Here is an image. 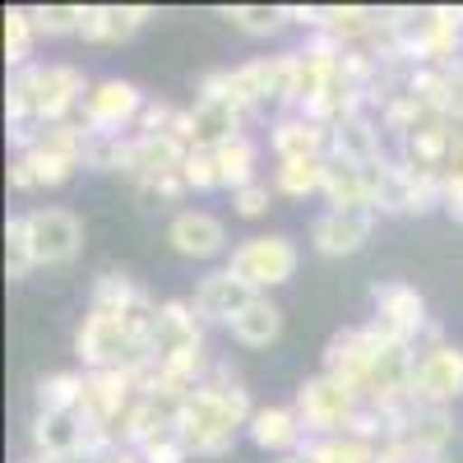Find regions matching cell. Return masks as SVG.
I'll return each mask as SVG.
<instances>
[{
    "label": "cell",
    "instance_id": "obj_1",
    "mask_svg": "<svg viewBox=\"0 0 463 463\" xmlns=\"http://www.w3.org/2000/svg\"><path fill=\"white\" fill-rule=\"evenodd\" d=\"M89 89H93V80L70 61H33L24 70H10L5 116H10L14 153H28L43 139L47 126L74 121V111H84Z\"/></svg>",
    "mask_w": 463,
    "mask_h": 463
},
{
    "label": "cell",
    "instance_id": "obj_2",
    "mask_svg": "<svg viewBox=\"0 0 463 463\" xmlns=\"http://www.w3.org/2000/svg\"><path fill=\"white\" fill-rule=\"evenodd\" d=\"M250 417H255V403H250L246 380L227 362H213L204 384L176 408V431L190 445V454L218 458L237 445V436L250 427Z\"/></svg>",
    "mask_w": 463,
    "mask_h": 463
},
{
    "label": "cell",
    "instance_id": "obj_3",
    "mask_svg": "<svg viewBox=\"0 0 463 463\" xmlns=\"http://www.w3.org/2000/svg\"><path fill=\"white\" fill-rule=\"evenodd\" d=\"M153 316H107L89 311L74 329V353L84 371H139L153 362Z\"/></svg>",
    "mask_w": 463,
    "mask_h": 463
},
{
    "label": "cell",
    "instance_id": "obj_4",
    "mask_svg": "<svg viewBox=\"0 0 463 463\" xmlns=\"http://www.w3.org/2000/svg\"><path fill=\"white\" fill-rule=\"evenodd\" d=\"M297 417H301V427H306V440H325V436H343V431H353V421L362 417L366 399L357 390H347L343 380L334 375H306L297 384V399H292Z\"/></svg>",
    "mask_w": 463,
    "mask_h": 463
},
{
    "label": "cell",
    "instance_id": "obj_5",
    "mask_svg": "<svg viewBox=\"0 0 463 463\" xmlns=\"http://www.w3.org/2000/svg\"><path fill=\"white\" fill-rule=\"evenodd\" d=\"M297 264H301L297 241L283 237V232H269V237H246V241L232 246V255H227V269H232V274H237L250 292H260V297H269L274 288L292 283V279H297Z\"/></svg>",
    "mask_w": 463,
    "mask_h": 463
},
{
    "label": "cell",
    "instance_id": "obj_6",
    "mask_svg": "<svg viewBox=\"0 0 463 463\" xmlns=\"http://www.w3.org/2000/svg\"><path fill=\"white\" fill-rule=\"evenodd\" d=\"M371 301H375V316H371V329L380 338H390V343H408L417 347L421 334H427L431 316H427V297H421L412 283H375L371 288Z\"/></svg>",
    "mask_w": 463,
    "mask_h": 463
},
{
    "label": "cell",
    "instance_id": "obj_7",
    "mask_svg": "<svg viewBox=\"0 0 463 463\" xmlns=\"http://www.w3.org/2000/svg\"><path fill=\"white\" fill-rule=\"evenodd\" d=\"M384 343H390V338H380L371 325H347V329H338V334L325 343V375L343 380L347 390H357V394L366 399Z\"/></svg>",
    "mask_w": 463,
    "mask_h": 463
},
{
    "label": "cell",
    "instance_id": "obj_8",
    "mask_svg": "<svg viewBox=\"0 0 463 463\" xmlns=\"http://www.w3.org/2000/svg\"><path fill=\"white\" fill-rule=\"evenodd\" d=\"M463 399V347L436 343L421 347L412 366V403L421 408H454Z\"/></svg>",
    "mask_w": 463,
    "mask_h": 463
},
{
    "label": "cell",
    "instance_id": "obj_9",
    "mask_svg": "<svg viewBox=\"0 0 463 463\" xmlns=\"http://www.w3.org/2000/svg\"><path fill=\"white\" fill-rule=\"evenodd\" d=\"M144 89L130 84V80H116V74H107V80H93L89 98H84V111L80 121L93 130V135H126L139 126V111H144Z\"/></svg>",
    "mask_w": 463,
    "mask_h": 463
},
{
    "label": "cell",
    "instance_id": "obj_10",
    "mask_svg": "<svg viewBox=\"0 0 463 463\" xmlns=\"http://www.w3.org/2000/svg\"><path fill=\"white\" fill-rule=\"evenodd\" d=\"M28 241H33V260L37 269L43 264H70L74 255L84 250V222L80 213H70L61 204H43V209H28Z\"/></svg>",
    "mask_w": 463,
    "mask_h": 463
},
{
    "label": "cell",
    "instance_id": "obj_11",
    "mask_svg": "<svg viewBox=\"0 0 463 463\" xmlns=\"http://www.w3.org/2000/svg\"><path fill=\"white\" fill-rule=\"evenodd\" d=\"M375 213H353V209H325L311 222V250L325 260H343V255H357L371 232H375Z\"/></svg>",
    "mask_w": 463,
    "mask_h": 463
},
{
    "label": "cell",
    "instance_id": "obj_12",
    "mask_svg": "<svg viewBox=\"0 0 463 463\" xmlns=\"http://www.w3.org/2000/svg\"><path fill=\"white\" fill-rule=\"evenodd\" d=\"M190 121H195V148H218L227 139L246 135V121H250V107L237 98V93H195L190 102Z\"/></svg>",
    "mask_w": 463,
    "mask_h": 463
},
{
    "label": "cell",
    "instance_id": "obj_13",
    "mask_svg": "<svg viewBox=\"0 0 463 463\" xmlns=\"http://www.w3.org/2000/svg\"><path fill=\"white\" fill-rule=\"evenodd\" d=\"M185 144L172 139V135H130V158H126V181L135 190L153 185V181H163V176H176L185 167Z\"/></svg>",
    "mask_w": 463,
    "mask_h": 463
},
{
    "label": "cell",
    "instance_id": "obj_14",
    "mask_svg": "<svg viewBox=\"0 0 463 463\" xmlns=\"http://www.w3.org/2000/svg\"><path fill=\"white\" fill-rule=\"evenodd\" d=\"M204 320L195 311V301L190 297H167L158 301V316H153V357H172V353H185V347H200L204 343Z\"/></svg>",
    "mask_w": 463,
    "mask_h": 463
},
{
    "label": "cell",
    "instance_id": "obj_15",
    "mask_svg": "<svg viewBox=\"0 0 463 463\" xmlns=\"http://www.w3.org/2000/svg\"><path fill=\"white\" fill-rule=\"evenodd\" d=\"M167 246L181 260H213L227 250V227L209 209H176L167 222Z\"/></svg>",
    "mask_w": 463,
    "mask_h": 463
},
{
    "label": "cell",
    "instance_id": "obj_16",
    "mask_svg": "<svg viewBox=\"0 0 463 463\" xmlns=\"http://www.w3.org/2000/svg\"><path fill=\"white\" fill-rule=\"evenodd\" d=\"M255 297H260V292H250L227 264L213 269V274H204V279L195 283V292H190V301H195L200 320H204V325H227V329H232V320H237Z\"/></svg>",
    "mask_w": 463,
    "mask_h": 463
},
{
    "label": "cell",
    "instance_id": "obj_17",
    "mask_svg": "<svg viewBox=\"0 0 463 463\" xmlns=\"http://www.w3.org/2000/svg\"><path fill=\"white\" fill-rule=\"evenodd\" d=\"M269 148L279 163H297V158H329V130L320 121H311L306 111H279L269 126Z\"/></svg>",
    "mask_w": 463,
    "mask_h": 463
},
{
    "label": "cell",
    "instance_id": "obj_18",
    "mask_svg": "<svg viewBox=\"0 0 463 463\" xmlns=\"http://www.w3.org/2000/svg\"><path fill=\"white\" fill-rule=\"evenodd\" d=\"M380 121L366 116H347V121L329 126V158L334 163H353V167H375L384 163V139H380Z\"/></svg>",
    "mask_w": 463,
    "mask_h": 463
},
{
    "label": "cell",
    "instance_id": "obj_19",
    "mask_svg": "<svg viewBox=\"0 0 463 463\" xmlns=\"http://www.w3.org/2000/svg\"><path fill=\"white\" fill-rule=\"evenodd\" d=\"M246 436H250V445H255V449L279 454V458L301 454V445H306V427H301V417H297V408H292V403H269V408H255Z\"/></svg>",
    "mask_w": 463,
    "mask_h": 463
},
{
    "label": "cell",
    "instance_id": "obj_20",
    "mask_svg": "<svg viewBox=\"0 0 463 463\" xmlns=\"http://www.w3.org/2000/svg\"><path fill=\"white\" fill-rule=\"evenodd\" d=\"M84 417L80 412H33V454L52 463H80Z\"/></svg>",
    "mask_w": 463,
    "mask_h": 463
},
{
    "label": "cell",
    "instance_id": "obj_21",
    "mask_svg": "<svg viewBox=\"0 0 463 463\" xmlns=\"http://www.w3.org/2000/svg\"><path fill=\"white\" fill-rule=\"evenodd\" d=\"M390 440H403L421 463H436V458L445 454V445L454 440V412H449V408H421V403H417Z\"/></svg>",
    "mask_w": 463,
    "mask_h": 463
},
{
    "label": "cell",
    "instance_id": "obj_22",
    "mask_svg": "<svg viewBox=\"0 0 463 463\" xmlns=\"http://www.w3.org/2000/svg\"><path fill=\"white\" fill-rule=\"evenodd\" d=\"M89 311H107V316H158V301H153L130 274H121V269H107V274L93 279Z\"/></svg>",
    "mask_w": 463,
    "mask_h": 463
},
{
    "label": "cell",
    "instance_id": "obj_23",
    "mask_svg": "<svg viewBox=\"0 0 463 463\" xmlns=\"http://www.w3.org/2000/svg\"><path fill=\"white\" fill-rule=\"evenodd\" d=\"M148 14H153L148 5H89L80 37L93 43V47H121L144 28Z\"/></svg>",
    "mask_w": 463,
    "mask_h": 463
},
{
    "label": "cell",
    "instance_id": "obj_24",
    "mask_svg": "<svg viewBox=\"0 0 463 463\" xmlns=\"http://www.w3.org/2000/svg\"><path fill=\"white\" fill-rule=\"evenodd\" d=\"M329 209H353V213H375V185H371V167H353V163H334L325 167V190ZM380 218V213H375Z\"/></svg>",
    "mask_w": 463,
    "mask_h": 463
},
{
    "label": "cell",
    "instance_id": "obj_25",
    "mask_svg": "<svg viewBox=\"0 0 463 463\" xmlns=\"http://www.w3.org/2000/svg\"><path fill=\"white\" fill-rule=\"evenodd\" d=\"M279 334H283V311H279L274 297H255L246 311L232 320V338L241 347H269V343H279Z\"/></svg>",
    "mask_w": 463,
    "mask_h": 463
},
{
    "label": "cell",
    "instance_id": "obj_26",
    "mask_svg": "<svg viewBox=\"0 0 463 463\" xmlns=\"http://www.w3.org/2000/svg\"><path fill=\"white\" fill-rule=\"evenodd\" d=\"M218 153V172H222V190H241L250 181H260V144L250 135H237L213 148Z\"/></svg>",
    "mask_w": 463,
    "mask_h": 463
},
{
    "label": "cell",
    "instance_id": "obj_27",
    "mask_svg": "<svg viewBox=\"0 0 463 463\" xmlns=\"http://www.w3.org/2000/svg\"><path fill=\"white\" fill-rule=\"evenodd\" d=\"M84 371H52L37 380V390H33V403L37 412H80L84 403Z\"/></svg>",
    "mask_w": 463,
    "mask_h": 463
},
{
    "label": "cell",
    "instance_id": "obj_28",
    "mask_svg": "<svg viewBox=\"0 0 463 463\" xmlns=\"http://www.w3.org/2000/svg\"><path fill=\"white\" fill-rule=\"evenodd\" d=\"M301 454L311 458V463H380V445L375 440H362L353 431L325 436V440H306Z\"/></svg>",
    "mask_w": 463,
    "mask_h": 463
},
{
    "label": "cell",
    "instance_id": "obj_29",
    "mask_svg": "<svg viewBox=\"0 0 463 463\" xmlns=\"http://www.w3.org/2000/svg\"><path fill=\"white\" fill-rule=\"evenodd\" d=\"M325 167L329 158H297V163H279L274 167V190L288 200H311L325 190Z\"/></svg>",
    "mask_w": 463,
    "mask_h": 463
},
{
    "label": "cell",
    "instance_id": "obj_30",
    "mask_svg": "<svg viewBox=\"0 0 463 463\" xmlns=\"http://www.w3.org/2000/svg\"><path fill=\"white\" fill-rule=\"evenodd\" d=\"M218 14L246 37H274L288 24V5H222Z\"/></svg>",
    "mask_w": 463,
    "mask_h": 463
},
{
    "label": "cell",
    "instance_id": "obj_31",
    "mask_svg": "<svg viewBox=\"0 0 463 463\" xmlns=\"http://www.w3.org/2000/svg\"><path fill=\"white\" fill-rule=\"evenodd\" d=\"M33 47H37L33 10H24V5H10V10H5V61H10V70H24V65H33Z\"/></svg>",
    "mask_w": 463,
    "mask_h": 463
},
{
    "label": "cell",
    "instance_id": "obj_32",
    "mask_svg": "<svg viewBox=\"0 0 463 463\" xmlns=\"http://www.w3.org/2000/svg\"><path fill=\"white\" fill-rule=\"evenodd\" d=\"M33 269H37V260H33V241H28V218L10 213V222H5V279L24 283Z\"/></svg>",
    "mask_w": 463,
    "mask_h": 463
},
{
    "label": "cell",
    "instance_id": "obj_33",
    "mask_svg": "<svg viewBox=\"0 0 463 463\" xmlns=\"http://www.w3.org/2000/svg\"><path fill=\"white\" fill-rule=\"evenodd\" d=\"M130 158V135H93L84 144V167L89 172H126Z\"/></svg>",
    "mask_w": 463,
    "mask_h": 463
},
{
    "label": "cell",
    "instance_id": "obj_34",
    "mask_svg": "<svg viewBox=\"0 0 463 463\" xmlns=\"http://www.w3.org/2000/svg\"><path fill=\"white\" fill-rule=\"evenodd\" d=\"M89 5H33L37 37H80Z\"/></svg>",
    "mask_w": 463,
    "mask_h": 463
},
{
    "label": "cell",
    "instance_id": "obj_35",
    "mask_svg": "<svg viewBox=\"0 0 463 463\" xmlns=\"http://www.w3.org/2000/svg\"><path fill=\"white\" fill-rule=\"evenodd\" d=\"M185 185L195 195H209V190H222V172H218V153L213 148H190L185 153V167H181Z\"/></svg>",
    "mask_w": 463,
    "mask_h": 463
},
{
    "label": "cell",
    "instance_id": "obj_36",
    "mask_svg": "<svg viewBox=\"0 0 463 463\" xmlns=\"http://www.w3.org/2000/svg\"><path fill=\"white\" fill-rule=\"evenodd\" d=\"M274 181H250V185H241V190H232V209H237V218H264L269 209H274Z\"/></svg>",
    "mask_w": 463,
    "mask_h": 463
},
{
    "label": "cell",
    "instance_id": "obj_37",
    "mask_svg": "<svg viewBox=\"0 0 463 463\" xmlns=\"http://www.w3.org/2000/svg\"><path fill=\"white\" fill-rule=\"evenodd\" d=\"M176 116H181V107H172V102H163V98H148L144 111H139L135 135H172V130H176Z\"/></svg>",
    "mask_w": 463,
    "mask_h": 463
},
{
    "label": "cell",
    "instance_id": "obj_38",
    "mask_svg": "<svg viewBox=\"0 0 463 463\" xmlns=\"http://www.w3.org/2000/svg\"><path fill=\"white\" fill-rule=\"evenodd\" d=\"M144 463H185L190 458V445L181 440V431L172 427V431H163V436H153L144 449H135Z\"/></svg>",
    "mask_w": 463,
    "mask_h": 463
},
{
    "label": "cell",
    "instance_id": "obj_39",
    "mask_svg": "<svg viewBox=\"0 0 463 463\" xmlns=\"http://www.w3.org/2000/svg\"><path fill=\"white\" fill-rule=\"evenodd\" d=\"M10 190H19V195L37 190V176H33V167H28L24 153H14V158H10Z\"/></svg>",
    "mask_w": 463,
    "mask_h": 463
},
{
    "label": "cell",
    "instance_id": "obj_40",
    "mask_svg": "<svg viewBox=\"0 0 463 463\" xmlns=\"http://www.w3.org/2000/svg\"><path fill=\"white\" fill-rule=\"evenodd\" d=\"M440 209H445L454 222H463V181H458V176H445V195H440Z\"/></svg>",
    "mask_w": 463,
    "mask_h": 463
},
{
    "label": "cell",
    "instance_id": "obj_41",
    "mask_svg": "<svg viewBox=\"0 0 463 463\" xmlns=\"http://www.w3.org/2000/svg\"><path fill=\"white\" fill-rule=\"evenodd\" d=\"M102 463H144V458H139L135 449H116V454H111V458H102Z\"/></svg>",
    "mask_w": 463,
    "mask_h": 463
},
{
    "label": "cell",
    "instance_id": "obj_42",
    "mask_svg": "<svg viewBox=\"0 0 463 463\" xmlns=\"http://www.w3.org/2000/svg\"><path fill=\"white\" fill-rule=\"evenodd\" d=\"M279 463H311V458H306V454H288V458H279Z\"/></svg>",
    "mask_w": 463,
    "mask_h": 463
},
{
    "label": "cell",
    "instance_id": "obj_43",
    "mask_svg": "<svg viewBox=\"0 0 463 463\" xmlns=\"http://www.w3.org/2000/svg\"><path fill=\"white\" fill-rule=\"evenodd\" d=\"M436 463H440V458H436Z\"/></svg>",
    "mask_w": 463,
    "mask_h": 463
}]
</instances>
